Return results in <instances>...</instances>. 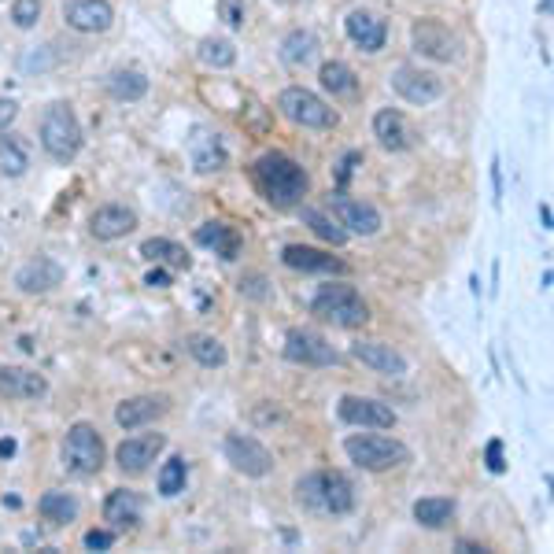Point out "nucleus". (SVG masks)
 Returning a JSON list of instances; mask_svg holds the SVG:
<instances>
[{
  "mask_svg": "<svg viewBox=\"0 0 554 554\" xmlns=\"http://www.w3.org/2000/svg\"><path fill=\"white\" fill-rule=\"evenodd\" d=\"M252 181L259 196L266 204L277 207V211H289V207H300V200L311 189V178L307 170L296 163L285 152H263V156L252 163Z\"/></svg>",
  "mask_w": 554,
  "mask_h": 554,
  "instance_id": "nucleus-1",
  "label": "nucleus"
},
{
  "mask_svg": "<svg viewBox=\"0 0 554 554\" xmlns=\"http://www.w3.org/2000/svg\"><path fill=\"white\" fill-rule=\"evenodd\" d=\"M296 503L322 518H344L355 510V484L340 470H314L296 481Z\"/></svg>",
  "mask_w": 554,
  "mask_h": 554,
  "instance_id": "nucleus-2",
  "label": "nucleus"
},
{
  "mask_svg": "<svg viewBox=\"0 0 554 554\" xmlns=\"http://www.w3.org/2000/svg\"><path fill=\"white\" fill-rule=\"evenodd\" d=\"M37 137H41L45 156L56 159V163H71L82 152V122H78L71 104H63V100H56V104L45 108Z\"/></svg>",
  "mask_w": 554,
  "mask_h": 554,
  "instance_id": "nucleus-3",
  "label": "nucleus"
},
{
  "mask_svg": "<svg viewBox=\"0 0 554 554\" xmlns=\"http://www.w3.org/2000/svg\"><path fill=\"white\" fill-rule=\"evenodd\" d=\"M344 455L359 466V470L370 473H388L410 462V447L403 440H392V436L381 433H355L344 440Z\"/></svg>",
  "mask_w": 554,
  "mask_h": 554,
  "instance_id": "nucleus-4",
  "label": "nucleus"
},
{
  "mask_svg": "<svg viewBox=\"0 0 554 554\" xmlns=\"http://www.w3.org/2000/svg\"><path fill=\"white\" fill-rule=\"evenodd\" d=\"M60 458H63V470L71 473V477H78V481L97 477L104 470V436H100L97 425L89 422L71 425L67 436H63Z\"/></svg>",
  "mask_w": 554,
  "mask_h": 554,
  "instance_id": "nucleus-5",
  "label": "nucleus"
},
{
  "mask_svg": "<svg viewBox=\"0 0 554 554\" xmlns=\"http://www.w3.org/2000/svg\"><path fill=\"white\" fill-rule=\"evenodd\" d=\"M311 314H318L322 322H333L340 329H359L370 322V307L351 285H326L318 289V296L311 300Z\"/></svg>",
  "mask_w": 554,
  "mask_h": 554,
  "instance_id": "nucleus-6",
  "label": "nucleus"
},
{
  "mask_svg": "<svg viewBox=\"0 0 554 554\" xmlns=\"http://www.w3.org/2000/svg\"><path fill=\"white\" fill-rule=\"evenodd\" d=\"M277 108L289 122L303 126V130H333L340 122V115L329 108L326 100L311 93V89H303V85H289V89H281V97H277Z\"/></svg>",
  "mask_w": 554,
  "mask_h": 554,
  "instance_id": "nucleus-7",
  "label": "nucleus"
},
{
  "mask_svg": "<svg viewBox=\"0 0 554 554\" xmlns=\"http://www.w3.org/2000/svg\"><path fill=\"white\" fill-rule=\"evenodd\" d=\"M388 85H392V93L399 100H407L414 108H425V104H433V100L444 97V82H440V74L433 71H422V67H396V71L388 74Z\"/></svg>",
  "mask_w": 554,
  "mask_h": 554,
  "instance_id": "nucleus-8",
  "label": "nucleus"
},
{
  "mask_svg": "<svg viewBox=\"0 0 554 554\" xmlns=\"http://www.w3.org/2000/svg\"><path fill=\"white\" fill-rule=\"evenodd\" d=\"M222 451H226L229 466L237 473H244V477H270L274 473V455L248 433H229Z\"/></svg>",
  "mask_w": 554,
  "mask_h": 554,
  "instance_id": "nucleus-9",
  "label": "nucleus"
},
{
  "mask_svg": "<svg viewBox=\"0 0 554 554\" xmlns=\"http://www.w3.org/2000/svg\"><path fill=\"white\" fill-rule=\"evenodd\" d=\"M410 49L433 63H451L458 56V41L440 19H418L410 26Z\"/></svg>",
  "mask_w": 554,
  "mask_h": 554,
  "instance_id": "nucleus-10",
  "label": "nucleus"
},
{
  "mask_svg": "<svg viewBox=\"0 0 554 554\" xmlns=\"http://www.w3.org/2000/svg\"><path fill=\"white\" fill-rule=\"evenodd\" d=\"M285 359L296 362V366H314L318 370V366H337L340 355L322 333H314V329H289V337H285Z\"/></svg>",
  "mask_w": 554,
  "mask_h": 554,
  "instance_id": "nucleus-11",
  "label": "nucleus"
},
{
  "mask_svg": "<svg viewBox=\"0 0 554 554\" xmlns=\"http://www.w3.org/2000/svg\"><path fill=\"white\" fill-rule=\"evenodd\" d=\"M167 447V436L163 433H141V436H126L119 447H115V462L126 477H141L148 473V466L159 458V451Z\"/></svg>",
  "mask_w": 554,
  "mask_h": 554,
  "instance_id": "nucleus-12",
  "label": "nucleus"
},
{
  "mask_svg": "<svg viewBox=\"0 0 554 554\" xmlns=\"http://www.w3.org/2000/svg\"><path fill=\"white\" fill-rule=\"evenodd\" d=\"M329 207H333V215L337 222L344 226V233H359V237H374L381 233V211L374 204H366V200H351L337 189V193L329 196Z\"/></svg>",
  "mask_w": 554,
  "mask_h": 554,
  "instance_id": "nucleus-13",
  "label": "nucleus"
},
{
  "mask_svg": "<svg viewBox=\"0 0 554 554\" xmlns=\"http://www.w3.org/2000/svg\"><path fill=\"white\" fill-rule=\"evenodd\" d=\"M337 414L344 425H359V429H392L396 425V410L370 396H344L337 403Z\"/></svg>",
  "mask_w": 554,
  "mask_h": 554,
  "instance_id": "nucleus-14",
  "label": "nucleus"
},
{
  "mask_svg": "<svg viewBox=\"0 0 554 554\" xmlns=\"http://www.w3.org/2000/svg\"><path fill=\"white\" fill-rule=\"evenodd\" d=\"M63 277H67V270L56 259L37 255V259H30V263H23L15 270V289L23 292V296H45V292L60 289Z\"/></svg>",
  "mask_w": 554,
  "mask_h": 554,
  "instance_id": "nucleus-15",
  "label": "nucleus"
},
{
  "mask_svg": "<svg viewBox=\"0 0 554 554\" xmlns=\"http://www.w3.org/2000/svg\"><path fill=\"white\" fill-rule=\"evenodd\" d=\"M63 23L78 34H108L115 26V8L108 0H71L63 4Z\"/></svg>",
  "mask_w": 554,
  "mask_h": 554,
  "instance_id": "nucleus-16",
  "label": "nucleus"
},
{
  "mask_svg": "<svg viewBox=\"0 0 554 554\" xmlns=\"http://www.w3.org/2000/svg\"><path fill=\"white\" fill-rule=\"evenodd\" d=\"M344 34L359 52H381L388 45V23L381 15L366 12V8H355L344 19Z\"/></svg>",
  "mask_w": 554,
  "mask_h": 554,
  "instance_id": "nucleus-17",
  "label": "nucleus"
},
{
  "mask_svg": "<svg viewBox=\"0 0 554 554\" xmlns=\"http://www.w3.org/2000/svg\"><path fill=\"white\" fill-rule=\"evenodd\" d=\"M281 263L300 274H348V263L337 255L322 252V248H307V244H285L281 248Z\"/></svg>",
  "mask_w": 554,
  "mask_h": 554,
  "instance_id": "nucleus-18",
  "label": "nucleus"
},
{
  "mask_svg": "<svg viewBox=\"0 0 554 554\" xmlns=\"http://www.w3.org/2000/svg\"><path fill=\"white\" fill-rule=\"evenodd\" d=\"M137 229V211L126 204H104L89 215V233L97 241H122Z\"/></svg>",
  "mask_w": 554,
  "mask_h": 554,
  "instance_id": "nucleus-19",
  "label": "nucleus"
},
{
  "mask_svg": "<svg viewBox=\"0 0 554 554\" xmlns=\"http://www.w3.org/2000/svg\"><path fill=\"white\" fill-rule=\"evenodd\" d=\"M351 355L381 377H407V370H410L407 355L396 351L392 344H381V340H359V344L351 348Z\"/></svg>",
  "mask_w": 554,
  "mask_h": 554,
  "instance_id": "nucleus-20",
  "label": "nucleus"
},
{
  "mask_svg": "<svg viewBox=\"0 0 554 554\" xmlns=\"http://www.w3.org/2000/svg\"><path fill=\"white\" fill-rule=\"evenodd\" d=\"M374 137L385 152H407V148H414V141H418V133H414V126L407 122V115L396 111V108L377 111L374 115Z\"/></svg>",
  "mask_w": 554,
  "mask_h": 554,
  "instance_id": "nucleus-21",
  "label": "nucleus"
},
{
  "mask_svg": "<svg viewBox=\"0 0 554 554\" xmlns=\"http://www.w3.org/2000/svg\"><path fill=\"white\" fill-rule=\"evenodd\" d=\"M170 410V396H133V399H122L115 407V425L133 433L141 425H152L156 418H163Z\"/></svg>",
  "mask_w": 554,
  "mask_h": 554,
  "instance_id": "nucleus-22",
  "label": "nucleus"
},
{
  "mask_svg": "<svg viewBox=\"0 0 554 554\" xmlns=\"http://www.w3.org/2000/svg\"><path fill=\"white\" fill-rule=\"evenodd\" d=\"M189 159H193V170L196 174H215V170L226 167V145L215 130L207 126H193L189 133Z\"/></svg>",
  "mask_w": 554,
  "mask_h": 554,
  "instance_id": "nucleus-23",
  "label": "nucleus"
},
{
  "mask_svg": "<svg viewBox=\"0 0 554 554\" xmlns=\"http://www.w3.org/2000/svg\"><path fill=\"white\" fill-rule=\"evenodd\" d=\"M45 392H49L45 374L0 362V399H41Z\"/></svg>",
  "mask_w": 554,
  "mask_h": 554,
  "instance_id": "nucleus-24",
  "label": "nucleus"
},
{
  "mask_svg": "<svg viewBox=\"0 0 554 554\" xmlns=\"http://www.w3.org/2000/svg\"><path fill=\"white\" fill-rule=\"evenodd\" d=\"M141 495L130 492V488H115V492L104 499V521H108L115 532H133L141 525Z\"/></svg>",
  "mask_w": 554,
  "mask_h": 554,
  "instance_id": "nucleus-25",
  "label": "nucleus"
},
{
  "mask_svg": "<svg viewBox=\"0 0 554 554\" xmlns=\"http://www.w3.org/2000/svg\"><path fill=\"white\" fill-rule=\"evenodd\" d=\"M196 244L200 248H211V252L218 255V259H226V263H233L237 255H241V233L229 226V222H218V218H211V222H204V226H196Z\"/></svg>",
  "mask_w": 554,
  "mask_h": 554,
  "instance_id": "nucleus-26",
  "label": "nucleus"
},
{
  "mask_svg": "<svg viewBox=\"0 0 554 554\" xmlns=\"http://www.w3.org/2000/svg\"><path fill=\"white\" fill-rule=\"evenodd\" d=\"M281 63L292 67V71H303V67H311L318 60V37L311 30H289V34L281 37V49H277Z\"/></svg>",
  "mask_w": 554,
  "mask_h": 554,
  "instance_id": "nucleus-27",
  "label": "nucleus"
},
{
  "mask_svg": "<svg viewBox=\"0 0 554 554\" xmlns=\"http://www.w3.org/2000/svg\"><path fill=\"white\" fill-rule=\"evenodd\" d=\"M37 514L49 521V525H71L78 514H82V503L74 492H63V488H52L37 499Z\"/></svg>",
  "mask_w": 554,
  "mask_h": 554,
  "instance_id": "nucleus-28",
  "label": "nucleus"
},
{
  "mask_svg": "<svg viewBox=\"0 0 554 554\" xmlns=\"http://www.w3.org/2000/svg\"><path fill=\"white\" fill-rule=\"evenodd\" d=\"M141 255H145L148 263L170 266V270H189V266H193L189 252H185L178 241H167V237H148V241L141 244Z\"/></svg>",
  "mask_w": 554,
  "mask_h": 554,
  "instance_id": "nucleus-29",
  "label": "nucleus"
},
{
  "mask_svg": "<svg viewBox=\"0 0 554 554\" xmlns=\"http://www.w3.org/2000/svg\"><path fill=\"white\" fill-rule=\"evenodd\" d=\"M318 82H322V89H326V93H333L337 100L355 97V93H359V78H355V71H351L348 63H340V60L322 63Z\"/></svg>",
  "mask_w": 554,
  "mask_h": 554,
  "instance_id": "nucleus-30",
  "label": "nucleus"
},
{
  "mask_svg": "<svg viewBox=\"0 0 554 554\" xmlns=\"http://www.w3.org/2000/svg\"><path fill=\"white\" fill-rule=\"evenodd\" d=\"M108 93L115 100H126V104L141 100L148 93L145 71H137V67H119V71H111L108 74Z\"/></svg>",
  "mask_w": 554,
  "mask_h": 554,
  "instance_id": "nucleus-31",
  "label": "nucleus"
},
{
  "mask_svg": "<svg viewBox=\"0 0 554 554\" xmlns=\"http://www.w3.org/2000/svg\"><path fill=\"white\" fill-rule=\"evenodd\" d=\"M455 499H418L414 503V521L422 525V529H444V525H451V518H455Z\"/></svg>",
  "mask_w": 554,
  "mask_h": 554,
  "instance_id": "nucleus-32",
  "label": "nucleus"
},
{
  "mask_svg": "<svg viewBox=\"0 0 554 554\" xmlns=\"http://www.w3.org/2000/svg\"><path fill=\"white\" fill-rule=\"evenodd\" d=\"M30 170V148L19 137H0V178H23Z\"/></svg>",
  "mask_w": 554,
  "mask_h": 554,
  "instance_id": "nucleus-33",
  "label": "nucleus"
},
{
  "mask_svg": "<svg viewBox=\"0 0 554 554\" xmlns=\"http://www.w3.org/2000/svg\"><path fill=\"white\" fill-rule=\"evenodd\" d=\"M196 56H200V63L211 67V71H229V67L237 63V49H233V41H226V37H204L200 49H196Z\"/></svg>",
  "mask_w": 554,
  "mask_h": 554,
  "instance_id": "nucleus-34",
  "label": "nucleus"
},
{
  "mask_svg": "<svg viewBox=\"0 0 554 554\" xmlns=\"http://www.w3.org/2000/svg\"><path fill=\"white\" fill-rule=\"evenodd\" d=\"M189 355H193L200 366H207V370H218V366H226V359H229L226 344L218 337H207V333L189 337Z\"/></svg>",
  "mask_w": 554,
  "mask_h": 554,
  "instance_id": "nucleus-35",
  "label": "nucleus"
},
{
  "mask_svg": "<svg viewBox=\"0 0 554 554\" xmlns=\"http://www.w3.org/2000/svg\"><path fill=\"white\" fill-rule=\"evenodd\" d=\"M300 218H303V226H311L314 233L322 237V241L337 244V248H340L344 241H348V233H344V226H340V222H333L329 215H322L318 207H300Z\"/></svg>",
  "mask_w": 554,
  "mask_h": 554,
  "instance_id": "nucleus-36",
  "label": "nucleus"
},
{
  "mask_svg": "<svg viewBox=\"0 0 554 554\" xmlns=\"http://www.w3.org/2000/svg\"><path fill=\"white\" fill-rule=\"evenodd\" d=\"M185 477H189V466H185V458L174 455L170 462H163V470H159V495H167V499H174V495L185 492Z\"/></svg>",
  "mask_w": 554,
  "mask_h": 554,
  "instance_id": "nucleus-37",
  "label": "nucleus"
},
{
  "mask_svg": "<svg viewBox=\"0 0 554 554\" xmlns=\"http://www.w3.org/2000/svg\"><path fill=\"white\" fill-rule=\"evenodd\" d=\"M241 122H244V130H252L255 137H263L266 130H270V111L259 104V100L252 97V93H244V100H241Z\"/></svg>",
  "mask_w": 554,
  "mask_h": 554,
  "instance_id": "nucleus-38",
  "label": "nucleus"
},
{
  "mask_svg": "<svg viewBox=\"0 0 554 554\" xmlns=\"http://www.w3.org/2000/svg\"><path fill=\"white\" fill-rule=\"evenodd\" d=\"M41 12H45V4L41 0H15L12 4V23L19 30H34L41 23Z\"/></svg>",
  "mask_w": 554,
  "mask_h": 554,
  "instance_id": "nucleus-39",
  "label": "nucleus"
},
{
  "mask_svg": "<svg viewBox=\"0 0 554 554\" xmlns=\"http://www.w3.org/2000/svg\"><path fill=\"white\" fill-rule=\"evenodd\" d=\"M359 167H362V152H359V148H351V152H344V156H340L337 170H333V181H337L340 193L348 189V181L355 178V170H359Z\"/></svg>",
  "mask_w": 554,
  "mask_h": 554,
  "instance_id": "nucleus-40",
  "label": "nucleus"
},
{
  "mask_svg": "<svg viewBox=\"0 0 554 554\" xmlns=\"http://www.w3.org/2000/svg\"><path fill=\"white\" fill-rule=\"evenodd\" d=\"M218 19H222L229 30H244V23H248L244 0H218Z\"/></svg>",
  "mask_w": 554,
  "mask_h": 554,
  "instance_id": "nucleus-41",
  "label": "nucleus"
},
{
  "mask_svg": "<svg viewBox=\"0 0 554 554\" xmlns=\"http://www.w3.org/2000/svg\"><path fill=\"white\" fill-rule=\"evenodd\" d=\"M85 551H111L115 547V529H89L82 536Z\"/></svg>",
  "mask_w": 554,
  "mask_h": 554,
  "instance_id": "nucleus-42",
  "label": "nucleus"
},
{
  "mask_svg": "<svg viewBox=\"0 0 554 554\" xmlns=\"http://www.w3.org/2000/svg\"><path fill=\"white\" fill-rule=\"evenodd\" d=\"M237 289H241V296H248V300H266V296H270L263 274H244Z\"/></svg>",
  "mask_w": 554,
  "mask_h": 554,
  "instance_id": "nucleus-43",
  "label": "nucleus"
},
{
  "mask_svg": "<svg viewBox=\"0 0 554 554\" xmlns=\"http://www.w3.org/2000/svg\"><path fill=\"white\" fill-rule=\"evenodd\" d=\"M484 466H488V473H506L503 440H488V447H484Z\"/></svg>",
  "mask_w": 554,
  "mask_h": 554,
  "instance_id": "nucleus-44",
  "label": "nucleus"
},
{
  "mask_svg": "<svg viewBox=\"0 0 554 554\" xmlns=\"http://www.w3.org/2000/svg\"><path fill=\"white\" fill-rule=\"evenodd\" d=\"M15 119H19V104L12 97H0V133H8Z\"/></svg>",
  "mask_w": 554,
  "mask_h": 554,
  "instance_id": "nucleus-45",
  "label": "nucleus"
},
{
  "mask_svg": "<svg viewBox=\"0 0 554 554\" xmlns=\"http://www.w3.org/2000/svg\"><path fill=\"white\" fill-rule=\"evenodd\" d=\"M145 285L148 289H170V274L163 266H156V270H148L145 274Z\"/></svg>",
  "mask_w": 554,
  "mask_h": 554,
  "instance_id": "nucleus-46",
  "label": "nucleus"
},
{
  "mask_svg": "<svg viewBox=\"0 0 554 554\" xmlns=\"http://www.w3.org/2000/svg\"><path fill=\"white\" fill-rule=\"evenodd\" d=\"M492 189H495V204L503 200V170H499V159H492Z\"/></svg>",
  "mask_w": 554,
  "mask_h": 554,
  "instance_id": "nucleus-47",
  "label": "nucleus"
},
{
  "mask_svg": "<svg viewBox=\"0 0 554 554\" xmlns=\"http://www.w3.org/2000/svg\"><path fill=\"white\" fill-rule=\"evenodd\" d=\"M15 455V440L8 436V440H0V458H12Z\"/></svg>",
  "mask_w": 554,
  "mask_h": 554,
  "instance_id": "nucleus-48",
  "label": "nucleus"
},
{
  "mask_svg": "<svg viewBox=\"0 0 554 554\" xmlns=\"http://www.w3.org/2000/svg\"><path fill=\"white\" fill-rule=\"evenodd\" d=\"M540 222H543V229H551V222H554L551 204H540Z\"/></svg>",
  "mask_w": 554,
  "mask_h": 554,
  "instance_id": "nucleus-49",
  "label": "nucleus"
},
{
  "mask_svg": "<svg viewBox=\"0 0 554 554\" xmlns=\"http://www.w3.org/2000/svg\"><path fill=\"white\" fill-rule=\"evenodd\" d=\"M540 12H543V15H551V0H540Z\"/></svg>",
  "mask_w": 554,
  "mask_h": 554,
  "instance_id": "nucleus-50",
  "label": "nucleus"
},
{
  "mask_svg": "<svg viewBox=\"0 0 554 554\" xmlns=\"http://www.w3.org/2000/svg\"><path fill=\"white\" fill-rule=\"evenodd\" d=\"M277 4H289V0H277Z\"/></svg>",
  "mask_w": 554,
  "mask_h": 554,
  "instance_id": "nucleus-51",
  "label": "nucleus"
}]
</instances>
